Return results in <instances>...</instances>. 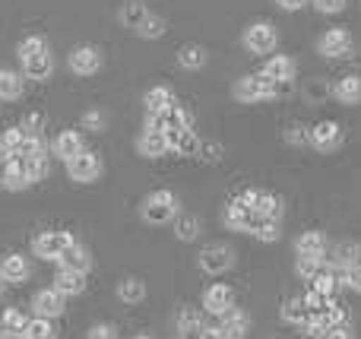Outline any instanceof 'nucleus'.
Masks as SVG:
<instances>
[{"label": "nucleus", "mask_w": 361, "mask_h": 339, "mask_svg": "<svg viewBox=\"0 0 361 339\" xmlns=\"http://www.w3.org/2000/svg\"><path fill=\"white\" fill-rule=\"evenodd\" d=\"M219 330L225 333V339H244V336H247V330H250V321H247V314H244V311L231 308L228 314H222Z\"/></svg>", "instance_id": "b1692460"}, {"label": "nucleus", "mask_w": 361, "mask_h": 339, "mask_svg": "<svg viewBox=\"0 0 361 339\" xmlns=\"http://www.w3.org/2000/svg\"><path fill=\"white\" fill-rule=\"evenodd\" d=\"M254 213L263 216L269 222H279L286 216V200L279 194H269V190H257V200H254Z\"/></svg>", "instance_id": "f3484780"}, {"label": "nucleus", "mask_w": 361, "mask_h": 339, "mask_svg": "<svg viewBox=\"0 0 361 339\" xmlns=\"http://www.w3.org/2000/svg\"><path fill=\"white\" fill-rule=\"evenodd\" d=\"M67 67H70V73H76V76L99 73V70H102L99 48H92V44H80V48H73V51H70V57H67Z\"/></svg>", "instance_id": "1a4fd4ad"}, {"label": "nucleus", "mask_w": 361, "mask_h": 339, "mask_svg": "<svg viewBox=\"0 0 361 339\" xmlns=\"http://www.w3.org/2000/svg\"><path fill=\"white\" fill-rule=\"evenodd\" d=\"M222 222H225V228H231V232H247V222H250V209L238 207V203L231 200L228 207L222 209Z\"/></svg>", "instance_id": "2f4dec72"}, {"label": "nucleus", "mask_w": 361, "mask_h": 339, "mask_svg": "<svg viewBox=\"0 0 361 339\" xmlns=\"http://www.w3.org/2000/svg\"><path fill=\"white\" fill-rule=\"evenodd\" d=\"M330 92H333V89L326 86L324 80H317V82H307V89H305V95H307V99H311V101H314V99H317V101H324Z\"/></svg>", "instance_id": "8fccbe9b"}, {"label": "nucleus", "mask_w": 361, "mask_h": 339, "mask_svg": "<svg viewBox=\"0 0 361 339\" xmlns=\"http://www.w3.org/2000/svg\"><path fill=\"white\" fill-rule=\"evenodd\" d=\"M25 162V171H29V181H42V178H48V159H23Z\"/></svg>", "instance_id": "a18cd8bd"}, {"label": "nucleus", "mask_w": 361, "mask_h": 339, "mask_svg": "<svg viewBox=\"0 0 361 339\" xmlns=\"http://www.w3.org/2000/svg\"><path fill=\"white\" fill-rule=\"evenodd\" d=\"M0 276H4V283H25V279L32 276V264L29 257H23V254H6L4 260H0Z\"/></svg>", "instance_id": "dca6fc26"}, {"label": "nucleus", "mask_w": 361, "mask_h": 339, "mask_svg": "<svg viewBox=\"0 0 361 339\" xmlns=\"http://www.w3.org/2000/svg\"><path fill=\"white\" fill-rule=\"evenodd\" d=\"M19 159H48V143H44V137H25Z\"/></svg>", "instance_id": "a19ab883"}, {"label": "nucleus", "mask_w": 361, "mask_h": 339, "mask_svg": "<svg viewBox=\"0 0 361 339\" xmlns=\"http://www.w3.org/2000/svg\"><path fill=\"white\" fill-rule=\"evenodd\" d=\"M143 105H146V114H162V111H169V108H175L178 101L169 86H152V89H146Z\"/></svg>", "instance_id": "aec40b11"}, {"label": "nucleus", "mask_w": 361, "mask_h": 339, "mask_svg": "<svg viewBox=\"0 0 361 339\" xmlns=\"http://www.w3.org/2000/svg\"><path fill=\"white\" fill-rule=\"evenodd\" d=\"M333 95H336V101H343V105H361V76L349 73V76H343V80H336Z\"/></svg>", "instance_id": "5701e85b"}, {"label": "nucleus", "mask_w": 361, "mask_h": 339, "mask_svg": "<svg viewBox=\"0 0 361 339\" xmlns=\"http://www.w3.org/2000/svg\"><path fill=\"white\" fill-rule=\"evenodd\" d=\"M197 339H225V333H222L219 327H203V330H200V336H197Z\"/></svg>", "instance_id": "4d7b16f0"}, {"label": "nucleus", "mask_w": 361, "mask_h": 339, "mask_svg": "<svg viewBox=\"0 0 361 339\" xmlns=\"http://www.w3.org/2000/svg\"><path fill=\"white\" fill-rule=\"evenodd\" d=\"M260 73L273 82H292L295 80V61L286 54H276V57H269L267 67H263Z\"/></svg>", "instance_id": "412c9836"}, {"label": "nucleus", "mask_w": 361, "mask_h": 339, "mask_svg": "<svg viewBox=\"0 0 361 339\" xmlns=\"http://www.w3.org/2000/svg\"><path fill=\"white\" fill-rule=\"evenodd\" d=\"M140 216L146 226H169L180 216V200L171 190H152L140 207Z\"/></svg>", "instance_id": "f257e3e1"}, {"label": "nucleus", "mask_w": 361, "mask_h": 339, "mask_svg": "<svg viewBox=\"0 0 361 339\" xmlns=\"http://www.w3.org/2000/svg\"><path fill=\"white\" fill-rule=\"evenodd\" d=\"M146 130H159L169 140H175L184 130H193V114L184 111L180 105L169 108V111H162V114H146Z\"/></svg>", "instance_id": "7ed1b4c3"}, {"label": "nucleus", "mask_w": 361, "mask_h": 339, "mask_svg": "<svg viewBox=\"0 0 361 339\" xmlns=\"http://www.w3.org/2000/svg\"><path fill=\"white\" fill-rule=\"evenodd\" d=\"M175 327H178V333H180V336H187V333H200V330H203V317H200V311H197V308H180V314L175 317Z\"/></svg>", "instance_id": "f704fd0d"}, {"label": "nucleus", "mask_w": 361, "mask_h": 339, "mask_svg": "<svg viewBox=\"0 0 361 339\" xmlns=\"http://www.w3.org/2000/svg\"><path fill=\"white\" fill-rule=\"evenodd\" d=\"M324 266H326V257H298V260H295V273H298L305 283H311V279L317 276Z\"/></svg>", "instance_id": "ea45409f"}, {"label": "nucleus", "mask_w": 361, "mask_h": 339, "mask_svg": "<svg viewBox=\"0 0 361 339\" xmlns=\"http://www.w3.org/2000/svg\"><path fill=\"white\" fill-rule=\"evenodd\" d=\"M4 292H6V283H4V276H0V295H4Z\"/></svg>", "instance_id": "052dcab7"}, {"label": "nucleus", "mask_w": 361, "mask_h": 339, "mask_svg": "<svg viewBox=\"0 0 361 339\" xmlns=\"http://www.w3.org/2000/svg\"><path fill=\"white\" fill-rule=\"evenodd\" d=\"M352 51V35L345 29H326L324 35L317 38V54L324 57H345Z\"/></svg>", "instance_id": "f8f14e48"}, {"label": "nucleus", "mask_w": 361, "mask_h": 339, "mask_svg": "<svg viewBox=\"0 0 361 339\" xmlns=\"http://www.w3.org/2000/svg\"><path fill=\"white\" fill-rule=\"evenodd\" d=\"M311 0H276V6L279 10H286V13H295V10H301V6H307Z\"/></svg>", "instance_id": "6e6d98bb"}, {"label": "nucleus", "mask_w": 361, "mask_h": 339, "mask_svg": "<svg viewBox=\"0 0 361 339\" xmlns=\"http://www.w3.org/2000/svg\"><path fill=\"white\" fill-rule=\"evenodd\" d=\"M6 336H10V330H6L4 323H0V339H6Z\"/></svg>", "instance_id": "13d9d810"}, {"label": "nucleus", "mask_w": 361, "mask_h": 339, "mask_svg": "<svg viewBox=\"0 0 361 339\" xmlns=\"http://www.w3.org/2000/svg\"><path fill=\"white\" fill-rule=\"evenodd\" d=\"M361 257V247L355 245V241H343V245L333 247V257H330V266L339 273H345L349 266H355Z\"/></svg>", "instance_id": "bb28decb"}, {"label": "nucleus", "mask_w": 361, "mask_h": 339, "mask_svg": "<svg viewBox=\"0 0 361 339\" xmlns=\"http://www.w3.org/2000/svg\"><path fill=\"white\" fill-rule=\"evenodd\" d=\"M314 6H317V13H326V16H333V13H343L345 0H311Z\"/></svg>", "instance_id": "603ef678"}, {"label": "nucleus", "mask_w": 361, "mask_h": 339, "mask_svg": "<svg viewBox=\"0 0 361 339\" xmlns=\"http://www.w3.org/2000/svg\"><path fill=\"white\" fill-rule=\"evenodd\" d=\"M73 241L76 238L70 232H44V235H38V238H35L32 254H35L38 260H57L70 245H73Z\"/></svg>", "instance_id": "6e6552de"}, {"label": "nucleus", "mask_w": 361, "mask_h": 339, "mask_svg": "<svg viewBox=\"0 0 361 339\" xmlns=\"http://www.w3.org/2000/svg\"><path fill=\"white\" fill-rule=\"evenodd\" d=\"M0 187H6V190L32 187L29 171H25V162L19 156H10V159H4V162H0Z\"/></svg>", "instance_id": "9b49d317"}, {"label": "nucleus", "mask_w": 361, "mask_h": 339, "mask_svg": "<svg viewBox=\"0 0 361 339\" xmlns=\"http://www.w3.org/2000/svg\"><path fill=\"white\" fill-rule=\"evenodd\" d=\"M295 254L298 257H324L326 254V235L324 232H305L295 238Z\"/></svg>", "instance_id": "4be33fe9"}, {"label": "nucleus", "mask_w": 361, "mask_h": 339, "mask_svg": "<svg viewBox=\"0 0 361 339\" xmlns=\"http://www.w3.org/2000/svg\"><path fill=\"white\" fill-rule=\"evenodd\" d=\"M133 339H152V336H146V333H140V336H133Z\"/></svg>", "instance_id": "680f3d73"}, {"label": "nucleus", "mask_w": 361, "mask_h": 339, "mask_svg": "<svg viewBox=\"0 0 361 339\" xmlns=\"http://www.w3.org/2000/svg\"><path fill=\"white\" fill-rule=\"evenodd\" d=\"M307 137H311V127H305V124H292L286 130V143H292V146H307Z\"/></svg>", "instance_id": "49530a36"}, {"label": "nucleus", "mask_w": 361, "mask_h": 339, "mask_svg": "<svg viewBox=\"0 0 361 339\" xmlns=\"http://www.w3.org/2000/svg\"><path fill=\"white\" fill-rule=\"evenodd\" d=\"M146 16H149V10H146L143 0H124L118 10V23L124 25V29H133V32L140 29V23H143Z\"/></svg>", "instance_id": "393cba45"}, {"label": "nucleus", "mask_w": 361, "mask_h": 339, "mask_svg": "<svg viewBox=\"0 0 361 339\" xmlns=\"http://www.w3.org/2000/svg\"><path fill=\"white\" fill-rule=\"evenodd\" d=\"M118 298L124 304H140L146 298V283H143V279H137V276L121 279V283H118Z\"/></svg>", "instance_id": "7c9ffc66"}, {"label": "nucleus", "mask_w": 361, "mask_h": 339, "mask_svg": "<svg viewBox=\"0 0 361 339\" xmlns=\"http://www.w3.org/2000/svg\"><path fill=\"white\" fill-rule=\"evenodd\" d=\"M51 289L61 292L63 298H70V295H82V289H86V276H82V273H70V270H57L54 285H51Z\"/></svg>", "instance_id": "a878e982"}, {"label": "nucleus", "mask_w": 361, "mask_h": 339, "mask_svg": "<svg viewBox=\"0 0 361 339\" xmlns=\"http://www.w3.org/2000/svg\"><path fill=\"white\" fill-rule=\"evenodd\" d=\"M171 152H178V156H197L200 152V140H197V130H184L180 137L169 140Z\"/></svg>", "instance_id": "e433bc0d"}, {"label": "nucleus", "mask_w": 361, "mask_h": 339, "mask_svg": "<svg viewBox=\"0 0 361 339\" xmlns=\"http://www.w3.org/2000/svg\"><path fill=\"white\" fill-rule=\"evenodd\" d=\"M137 149H140V156L143 159H162L165 152H171V146H169V137H165V133L143 130L140 133V140H137Z\"/></svg>", "instance_id": "a211bd4d"}, {"label": "nucleus", "mask_w": 361, "mask_h": 339, "mask_svg": "<svg viewBox=\"0 0 361 339\" xmlns=\"http://www.w3.org/2000/svg\"><path fill=\"white\" fill-rule=\"evenodd\" d=\"M19 63H23V76H25V80L44 82V80H51V73H54V54H51V48L38 51V54L25 57V61H19Z\"/></svg>", "instance_id": "4468645a"}, {"label": "nucleus", "mask_w": 361, "mask_h": 339, "mask_svg": "<svg viewBox=\"0 0 361 339\" xmlns=\"http://www.w3.org/2000/svg\"><path fill=\"white\" fill-rule=\"evenodd\" d=\"M286 86H288V82H273V80H267L263 73H250V76H241V80L235 82L231 95H235L238 101H244V105H250V101L276 99V95H279Z\"/></svg>", "instance_id": "f03ea898"}, {"label": "nucleus", "mask_w": 361, "mask_h": 339, "mask_svg": "<svg viewBox=\"0 0 361 339\" xmlns=\"http://www.w3.org/2000/svg\"><path fill=\"white\" fill-rule=\"evenodd\" d=\"M345 140L343 127L336 124V121H320V124L311 127V137H307V146H314L317 152H333L339 149Z\"/></svg>", "instance_id": "0eeeda50"}, {"label": "nucleus", "mask_w": 361, "mask_h": 339, "mask_svg": "<svg viewBox=\"0 0 361 339\" xmlns=\"http://www.w3.org/2000/svg\"><path fill=\"white\" fill-rule=\"evenodd\" d=\"M219 152H222V149H219V146H212V143H200V152H197V156H203L206 162H216V159H219Z\"/></svg>", "instance_id": "5fc2aeb1"}, {"label": "nucleus", "mask_w": 361, "mask_h": 339, "mask_svg": "<svg viewBox=\"0 0 361 339\" xmlns=\"http://www.w3.org/2000/svg\"><path fill=\"white\" fill-rule=\"evenodd\" d=\"M86 130H92V133H99V130H105V124H108V118H105V111L102 108H89L86 114H82V121H80Z\"/></svg>", "instance_id": "37998d69"}, {"label": "nucleus", "mask_w": 361, "mask_h": 339, "mask_svg": "<svg viewBox=\"0 0 361 339\" xmlns=\"http://www.w3.org/2000/svg\"><path fill=\"white\" fill-rule=\"evenodd\" d=\"M86 149L82 146V137L76 130H63L54 137V143H51V152H54L57 159H63V162H70L73 156H80V152Z\"/></svg>", "instance_id": "6ab92c4d"}, {"label": "nucleus", "mask_w": 361, "mask_h": 339, "mask_svg": "<svg viewBox=\"0 0 361 339\" xmlns=\"http://www.w3.org/2000/svg\"><path fill=\"white\" fill-rule=\"evenodd\" d=\"M86 339H118V327L114 323H95V327H89Z\"/></svg>", "instance_id": "09e8293b"}, {"label": "nucleus", "mask_w": 361, "mask_h": 339, "mask_svg": "<svg viewBox=\"0 0 361 339\" xmlns=\"http://www.w3.org/2000/svg\"><path fill=\"white\" fill-rule=\"evenodd\" d=\"M282 321L286 323H298V327H305L307 321H311V311H307V304H305V298H288L286 304H282Z\"/></svg>", "instance_id": "473e14b6"}, {"label": "nucleus", "mask_w": 361, "mask_h": 339, "mask_svg": "<svg viewBox=\"0 0 361 339\" xmlns=\"http://www.w3.org/2000/svg\"><path fill=\"white\" fill-rule=\"evenodd\" d=\"M301 339H311V336H301Z\"/></svg>", "instance_id": "e2e57ef3"}, {"label": "nucleus", "mask_w": 361, "mask_h": 339, "mask_svg": "<svg viewBox=\"0 0 361 339\" xmlns=\"http://www.w3.org/2000/svg\"><path fill=\"white\" fill-rule=\"evenodd\" d=\"M23 95V76L16 70L0 67V101H16Z\"/></svg>", "instance_id": "c756f323"}, {"label": "nucleus", "mask_w": 361, "mask_h": 339, "mask_svg": "<svg viewBox=\"0 0 361 339\" xmlns=\"http://www.w3.org/2000/svg\"><path fill=\"white\" fill-rule=\"evenodd\" d=\"M44 48H48V42H44V38H38V35H25L23 42L16 44V57H19V61H25V57L38 54V51H44Z\"/></svg>", "instance_id": "79ce46f5"}, {"label": "nucleus", "mask_w": 361, "mask_h": 339, "mask_svg": "<svg viewBox=\"0 0 361 339\" xmlns=\"http://www.w3.org/2000/svg\"><path fill=\"white\" fill-rule=\"evenodd\" d=\"M171 226H175L178 241H197L200 238V219L197 216H178Z\"/></svg>", "instance_id": "58836bf2"}, {"label": "nucleus", "mask_w": 361, "mask_h": 339, "mask_svg": "<svg viewBox=\"0 0 361 339\" xmlns=\"http://www.w3.org/2000/svg\"><path fill=\"white\" fill-rule=\"evenodd\" d=\"M67 175H70V181H76V184H92V181H99V175H102V159L95 156V152L82 149L80 156H73V159L67 162Z\"/></svg>", "instance_id": "423d86ee"}, {"label": "nucleus", "mask_w": 361, "mask_h": 339, "mask_svg": "<svg viewBox=\"0 0 361 339\" xmlns=\"http://www.w3.org/2000/svg\"><path fill=\"white\" fill-rule=\"evenodd\" d=\"M343 283L349 285L352 292H361V260H358L355 266H349V270L343 273Z\"/></svg>", "instance_id": "3c124183"}, {"label": "nucleus", "mask_w": 361, "mask_h": 339, "mask_svg": "<svg viewBox=\"0 0 361 339\" xmlns=\"http://www.w3.org/2000/svg\"><path fill=\"white\" fill-rule=\"evenodd\" d=\"M206 61H209V54L203 44H180L178 48V63L184 70H203Z\"/></svg>", "instance_id": "c85d7f7f"}, {"label": "nucleus", "mask_w": 361, "mask_h": 339, "mask_svg": "<svg viewBox=\"0 0 361 339\" xmlns=\"http://www.w3.org/2000/svg\"><path fill=\"white\" fill-rule=\"evenodd\" d=\"M6 339H25V333H10Z\"/></svg>", "instance_id": "bf43d9fd"}, {"label": "nucleus", "mask_w": 361, "mask_h": 339, "mask_svg": "<svg viewBox=\"0 0 361 339\" xmlns=\"http://www.w3.org/2000/svg\"><path fill=\"white\" fill-rule=\"evenodd\" d=\"M247 235H254L257 241H279V222H269V219H263V216H257V213H250V222H247Z\"/></svg>", "instance_id": "cd10ccee"}, {"label": "nucleus", "mask_w": 361, "mask_h": 339, "mask_svg": "<svg viewBox=\"0 0 361 339\" xmlns=\"http://www.w3.org/2000/svg\"><path fill=\"white\" fill-rule=\"evenodd\" d=\"M165 29H169V25H165V19H162V16H156V13H149V16H146L143 23H140L137 35H140V38H146V42H156V38H162V35H165Z\"/></svg>", "instance_id": "4c0bfd02"}, {"label": "nucleus", "mask_w": 361, "mask_h": 339, "mask_svg": "<svg viewBox=\"0 0 361 339\" xmlns=\"http://www.w3.org/2000/svg\"><path fill=\"white\" fill-rule=\"evenodd\" d=\"M231 308H235V289H231V285L216 283L203 292V311L206 314L222 317V314H228Z\"/></svg>", "instance_id": "9d476101"}, {"label": "nucleus", "mask_w": 361, "mask_h": 339, "mask_svg": "<svg viewBox=\"0 0 361 339\" xmlns=\"http://www.w3.org/2000/svg\"><path fill=\"white\" fill-rule=\"evenodd\" d=\"M42 124H44V121H42V114H35V111H32V114H25V118H23V124H19V127H23V133H25V137H42Z\"/></svg>", "instance_id": "de8ad7c7"}, {"label": "nucleus", "mask_w": 361, "mask_h": 339, "mask_svg": "<svg viewBox=\"0 0 361 339\" xmlns=\"http://www.w3.org/2000/svg\"><path fill=\"white\" fill-rule=\"evenodd\" d=\"M0 323H4V327L10 330V333H23V330H25V323H29V321H25V317L19 314L16 308H6L4 314H0Z\"/></svg>", "instance_id": "c03bdc74"}, {"label": "nucleus", "mask_w": 361, "mask_h": 339, "mask_svg": "<svg viewBox=\"0 0 361 339\" xmlns=\"http://www.w3.org/2000/svg\"><path fill=\"white\" fill-rule=\"evenodd\" d=\"M320 339H355V333L349 327H330Z\"/></svg>", "instance_id": "864d4df0"}, {"label": "nucleus", "mask_w": 361, "mask_h": 339, "mask_svg": "<svg viewBox=\"0 0 361 339\" xmlns=\"http://www.w3.org/2000/svg\"><path fill=\"white\" fill-rule=\"evenodd\" d=\"M57 264H61V270L82 273V276H86V273L92 270V254H89V247H82L80 241H73V245H70L67 251L57 257Z\"/></svg>", "instance_id": "2eb2a0df"}, {"label": "nucleus", "mask_w": 361, "mask_h": 339, "mask_svg": "<svg viewBox=\"0 0 361 339\" xmlns=\"http://www.w3.org/2000/svg\"><path fill=\"white\" fill-rule=\"evenodd\" d=\"M241 42L250 54H273L276 44H279V32L269 23H250L247 29H244Z\"/></svg>", "instance_id": "20e7f679"}, {"label": "nucleus", "mask_w": 361, "mask_h": 339, "mask_svg": "<svg viewBox=\"0 0 361 339\" xmlns=\"http://www.w3.org/2000/svg\"><path fill=\"white\" fill-rule=\"evenodd\" d=\"M23 143H25L23 127H6V130L0 133V152H4V159L19 156V152H23Z\"/></svg>", "instance_id": "72a5a7b5"}, {"label": "nucleus", "mask_w": 361, "mask_h": 339, "mask_svg": "<svg viewBox=\"0 0 361 339\" xmlns=\"http://www.w3.org/2000/svg\"><path fill=\"white\" fill-rule=\"evenodd\" d=\"M25 339H57V327L54 321H44V317H32L29 323H25Z\"/></svg>", "instance_id": "c9c22d12"}, {"label": "nucleus", "mask_w": 361, "mask_h": 339, "mask_svg": "<svg viewBox=\"0 0 361 339\" xmlns=\"http://www.w3.org/2000/svg\"><path fill=\"white\" fill-rule=\"evenodd\" d=\"M63 295L54 289H38L35 295H32V311H35V317H44V321H54V317L63 314Z\"/></svg>", "instance_id": "ddd939ff"}, {"label": "nucleus", "mask_w": 361, "mask_h": 339, "mask_svg": "<svg viewBox=\"0 0 361 339\" xmlns=\"http://www.w3.org/2000/svg\"><path fill=\"white\" fill-rule=\"evenodd\" d=\"M197 264L203 273H209V276H222V273H228L231 266H235V251H231L228 245H206L203 251L197 254Z\"/></svg>", "instance_id": "39448f33"}]
</instances>
